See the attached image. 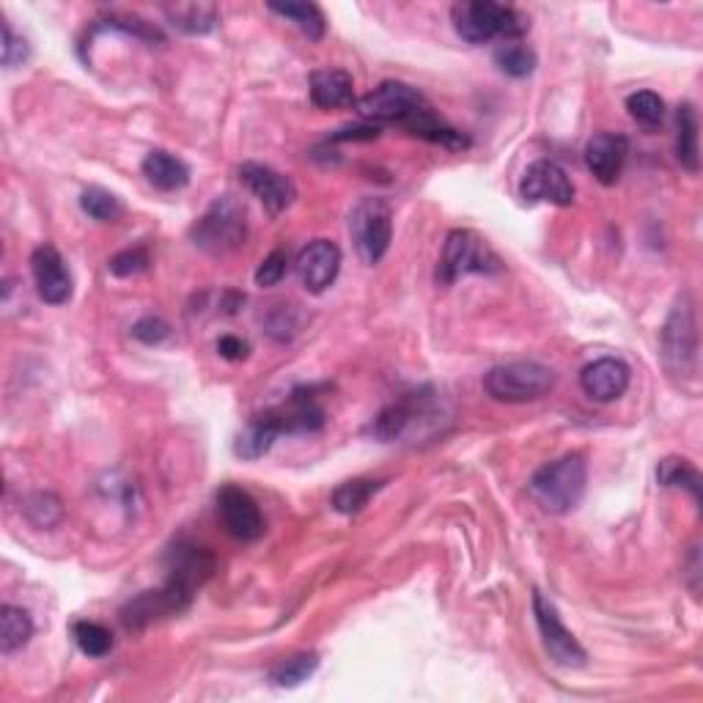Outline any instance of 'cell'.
<instances>
[{"label":"cell","instance_id":"1","mask_svg":"<svg viewBox=\"0 0 703 703\" xmlns=\"http://www.w3.org/2000/svg\"><path fill=\"white\" fill-rule=\"evenodd\" d=\"M166 585L157 591L135 596L130 605L121 611V621L130 630H143L151 621L166 618V615L181 613L190 607L196 591L212 577L215 555L209 549L196 547V544H176L171 549V570H168Z\"/></svg>","mask_w":703,"mask_h":703},{"label":"cell","instance_id":"2","mask_svg":"<svg viewBox=\"0 0 703 703\" xmlns=\"http://www.w3.org/2000/svg\"><path fill=\"white\" fill-rule=\"evenodd\" d=\"M456 33L471 44H486L492 39L519 42L531 31V20L514 6L492 3V0H467L450 9Z\"/></svg>","mask_w":703,"mask_h":703},{"label":"cell","instance_id":"3","mask_svg":"<svg viewBox=\"0 0 703 703\" xmlns=\"http://www.w3.org/2000/svg\"><path fill=\"white\" fill-rule=\"evenodd\" d=\"M588 486V465L583 454H566L533 473L531 489L533 501L549 514H570L583 503Z\"/></svg>","mask_w":703,"mask_h":703},{"label":"cell","instance_id":"4","mask_svg":"<svg viewBox=\"0 0 703 703\" xmlns=\"http://www.w3.org/2000/svg\"><path fill=\"white\" fill-rule=\"evenodd\" d=\"M662 357L673 377H695L699 372V321L687 291L673 303L662 327Z\"/></svg>","mask_w":703,"mask_h":703},{"label":"cell","instance_id":"5","mask_svg":"<svg viewBox=\"0 0 703 703\" xmlns=\"http://www.w3.org/2000/svg\"><path fill=\"white\" fill-rule=\"evenodd\" d=\"M555 372L536 360H517L495 366L484 377V390L495 402L525 404L547 396L555 388Z\"/></svg>","mask_w":703,"mask_h":703},{"label":"cell","instance_id":"6","mask_svg":"<svg viewBox=\"0 0 703 703\" xmlns=\"http://www.w3.org/2000/svg\"><path fill=\"white\" fill-rule=\"evenodd\" d=\"M349 234L363 264L374 267L385 259L394 239V209L385 198H363L349 212Z\"/></svg>","mask_w":703,"mask_h":703},{"label":"cell","instance_id":"7","mask_svg":"<svg viewBox=\"0 0 703 703\" xmlns=\"http://www.w3.org/2000/svg\"><path fill=\"white\" fill-rule=\"evenodd\" d=\"M248 237L245 209L231 196H222L204 212V218L190 228V239L204 254L226 256L237 250Z\"/></svg>","mask_w":703,"mask_h":703},{"label":"cell","instance_id":"8","mask_svg":"<svg viewBox=\"0 0 703 703\" xmlns=\"http://www.w3.org/2000/svg\"><path fill=\"white\" fill-rule=\"evenodd\" d=\"M497 269H501V259L486 245V239L478 237L476 231H467V228H456L445 239L443 259L437 264V284L450 286L462 275L497 273Z\"/></svg>","mask_w":703,"mask_h":703},{"label":"cell","instance_id":"9","mask_svg":"<svg viewBox=\"0 0 703 703\" xmlns=\"http://www.w3.org/2000/svg\"><path fill=\"white\" fill-rule=\"evenodd\" d=\"M355 108L360 119L366 121H398V125H407L418 110L429 108V102H426V97L418 88L398 83V80H385L372 93L357 99Z\"/></svg>","mask_w":703,"mask_h":703},{"label":"cell","instance_id":"10","mask_svg":"<svg viewBox=\"0 0 703 703\" xmlns=\"http://www.w3.org/2000/svg\"><path fill=\"white\" fill-rule=\"evenodd\" d=\"M429 418H437L435 396H432L429 390H426V394H413L409 398H404V402L385 407L383 413L374 418L372 435L383 439V443H394V439L413 437L415 429Z\"/></svg>","mask_w":703,"mask_h":703},{"label":"cell","instance_id":"11","mask_svg":"<svg viewBox=\"0 0 703 703\" xmlns=\"http://www.w3.org/2000/svg\"><path fill=\"white\" fill-rule=\"evenodd\" d=\"M533 615H536L538 632H542V643H544V648H547L549 657H553V662H558L561 667H583L585 660H588V654H585V648L580 646L577 637L566 630L553 602L544 600L538 591L533 594Z\"/></svg>","mask_w":703,"mask_h":703},{"label":"cell","instance_id":"12","mask_svg":"<svg viewBox=\"0 0 703 703\" xmlns=\"http://www.w3.org/2000/svg\"><path fill=\"white\" fill-rule=\"evenodd\" d=\"M519 198L525 204H555V207H572L574 185L570 174L553 160H536L527 166L519 179Z\"/></svg>","mask_w":703,"mask_h":703},{"label":"cell","instance_id":"13","mask_svg":"<svg viewBox=\"0 0 703 703\" xmlns=\"http://www.w3.org/2000/svg\"><path fill=\"white\" fill-rule=\"evenodd\" d=\"M218 514L226 525V531L231 533L239 542H259L267 531V523L261 517L259 503L254 501L248 489L242 486L226 484L218 492Z\"/></svg>","mask_w":703,"mask_h":703},{"label":"cell","instance_id":"14","mask_svg":"<svg viewBox=\"0 0 703 703\" xmlns=\"http://www.w3.org/2000/svg\"><path fill=\"white\" fill-rule=\"evenodd\" d=\"M33 284L47 306H67L72 300V273L52 245H39L31 256Z\"/></svg>","mask_w":703,"mask_h":703},{"label":"cell","instance_id":"15","mask_svg":"<svg viewBox=\"0 0 703 703\" xmlns=\"http://www.w3.org/2000/svg\"><path fill=\"white\" fill-rule=\"evenodd\" d=\"M297 278L306 286L310 295H321L336 284L341 273V250L330 239H314L297 256Z\"/></svg>","mask_w":703,"mask_h":703},{"label":"cell","instance_id":"16","mask_svg":"<svg viewBox=\"0 0 703 703\" xmlns=\"http://www.w3.org/2000/svg\"><path fill=\"white\" fill-rule=\"evenodd\" d=\"M239 176L248 185V190L264 204L269 215H280L295 204L297 187L289 176L278 174L275 168L259 166V162H245L239 168Z\"/></svg>","mask_w":703,"mask_h":703},{"label":"cell","instance_id":"17","mask_svg":"<svg viewBox=\"0 0 703 703\" xmlns=\"http://www.w3.org/2000/svg\"><path fill=\"white\" fill-rule=\"evenodd\" d=\"M630 379L632 372L624 360H618V357H600V360L588 363V366L583 368V374H580V388H583L585 396L594 398V402L607 404L626 394Z\"/></svg>","mask_w":703,"mask_h":703},{"label":"cell","instance_id":"18","mask_svg":"<svg viewBox=\"0 0 703 703\" xmlns=\"http://www.w3.org/2000/svg\"><path fill=\"white\" fill-rule=\"evenodd\" d=\"M626 155H630V140L624 135L600 132L585 143V166L605 187H613L618 181Z\"/></svg>","mask_w":703,"mask_h":703},{"label":"cell","instance_id":"19","mask_svg":"<svg viewBox=\"0 0 703 703\" xmlns=\"http://www.w3.org/2000/svg\"><path fill=\"white\" fill-rule=\"evenodd\" d=\"M310 102L321 110L347 108L355 102V83L344 69H319L310 75Z\"/></svg>","mask_w":703,"mask_h":703},{"label":"cell","instance_id":"20","mask_svg":"<svg viewBox=\"0 0 703 703\" xmlns=\"http://www.w3.org/2000/svg\"><path fill=\"white\" fill-rule=\"evenodd\" d=\"M140 168H143V176L149 179V185L162 192H176L181 190V187H187V181H190V168H187V162L179 160V157L166 149L149 151Z\"/></svg>","mask_w":703,"mask_h":703},{"label":"cell","instance_id":"21","mask_svg":"<svg viewBox=\"0 0 703 703\" xmlns=\"http://www.w3.org/2000/svg\"><path fill=\"white\" fill-rule=\"evenodd\" d=\"M168 22L176 31L187 33V37H204V33H212L218 28L220 11L215 3H176L166 6Z\"/></svg>","mask_w":703,"mask_h":703},{"label":"cell","instance_id":"22","mask_svg":"<svg viewBox=\"0 0 703 703\" xmlns=\"http://www.w3.org/2000/svg\"><path fill=\"white\" fill-rule=\"evenodd\" d=\"M280 435H284V432H280V424L267 409V413L259 415V418L250 420L248 429L237 437V448L234 450H237V456H242V459L256 462V459H261L269 448H273L275 439H278Z\"/></svg>","mask_w":703,"mask_h":703},{"label":"cell","instance_id":"23","mask_svg":"<svg viewBox=\"0 0 703 703\" xmlns=\"http://www.w3.org/2000/svg\"><path fill=\"white\" fill-rule=\"evenodd\" d=\"M676 160L684 171L699 174L701 168V146H699V113L690 102L676 110Z\"/></svg>","mask_w":703,"mask_h":703},{"label":"cell","instance_id":"24","mask_svg":"<svg viewBox=\"0 0 703 703\" xmlns=\"http://www.w3.org/2000/svg\"><path fill=\"white\" fill-rule=\"evenodd\" d=\"M33 637V621L28 611L17 605L0 607V652L14 654L28 646Z\"/></svg>","mask_w":703,"mask_h":703},{"label":"cell","instance_id":"25","mask_svg":"<svg viewBox=\"0 0 703 703\" xmlns=\"http://www.w3.org/2000/svg\"><path fill=\"white\" fill-rule=\"evenodd\" d=\"M267 9L273 11V14L284 17V20L295 22V26L300 28L308 39H314V42H319V39L325 37L327 22L316 3H267Z\"/></svg>","mask_w":703,"mask_h":703},{"label":"cell","instance_id":"26","mask_svg":"<svg viewBox=\"0 0 703 703\" xmlns=\"http://www.w3.org/2000/svg\"><path fill=\"white\" fill-rule=\"evenodd\" d=\"M657 482L662 486H671V489H687L690 495L695 497V503H701V497H703L701 473L695 471L687 459H682V456H667V459L660 462Z\"/></svg>","mask_w":703,"mask_h":703},{"label":"cell","instance_id":"27","mask_svg":"<svg viewBox=\"0 0 703 703\" xmlns=\"http://www.w3.org/2000/svg\"><path fill=\"white\" fill-rule=\"evenodd\" d=\"M379 489H383V482H374V478H352V482H344L336 492H333V508H336L338 514L363 512Z\"/></svg>","mask_w":703,"mask_h":703},{"label":"cell","instance_id":"28","mask_svg":"<svg viewBox=\"0 0 703 703\" xmlns=\"http://www.w3.org/2000/svg\"><path fill=\"white\" fill-rule=\"evenodd\" d=\"M495 63L501 67V72L508 75V78L519 80L536 72L538 58H536V52L523 42H503L495 50Z\"/></svg>","mask_w":703,"mask_h":703},{"label":"cell","instance_id":"29","mask_svg":"<svg viewBox=\"0 0 703 703\" xmlns=\"http://www.w3.org/2000/svg\"><path fill=\"white\" fill-rule=\"evenodd\" d=\"M72 635L75 643L80 646V652L88 654V657L99 660V657H108L113 652V632L108 626L97 624V621H78L72 626Z\"/></svg>","mask_w":703,"mask_h":703},{"label":"cell","instance_id":"30","mask_svg":"<svg viewBox=\"0 0 703 703\" xmlns=\"http://www.w3.org/2000/svg\"><path fill=\"white\" fill-rule=\"evenodd\" d=\"M80 209L88 215V218L99 220V222H113L125 215V204L119 201V196H113L105 187H88L80 196Z\"/></svg>","mask_w":703,"mask_h":703},{"label":"cell","instance_id":"31","mask_svg":"<svg viewBox=\"0 0 703 703\" xmlns=\"http://www.w3.org/2000/svg\"><path fill=\"white\" fill-rule=\"evenodd\" d=\"M319 667V657L316 654H297V657H289L269 671V682H275L278 687H297V684L308 682L310 676Z\"/></svg>","mask_w":703,"mask_h":703},{"label":"cell","instance_id":"32","mask_svg":"<svg viewBox=\"0 0 703 703\" xmlns=\"http://www.w3.org/2000/svg\"><path fill=\"white\" fill-rule=\"evenodd\" d=\"M626 110H630L632 121H637L646 130H657V127H662V119H665V102L654 91L630 93L626 97Z\"/></svg>","mask_w":703,"mask_h":703},{"label":"cell","instance_id":"33","mask_svg":"<svg viewBox=\"0 0 703 703\" xmlns=\"http://www.w3.org/2000/svg\"><path fill=\"white\" fill-rule=\"evenodd\" d=\"M26 514L33 525L52 527L58 519H61L63 508L56 495H50V492H37V495H31L26 501Z\"/></svg>","mask_w":703,"mask_h":703},{"label":"cell","instance_id":"34","mask_svg":"<svg viewBox=\"0 0 703 703\" xmlns=\"http://www.w3.org/2000/svg\"><path fill=\"white\" fill-rule=\"evenodd\" d=\"M31 58V44L11 31L9 20H3V42H0V61L6 69H14Z\"/></svg>","mask_w":703,"mask_h":703},{"label":"cell","instance_id":"35","mask_svg":"<svg viewBox=\"0 0 703 703\" xmlns=\"http://www.w3.org/2000/svg\"><path fill=\"white\" fill-rule=\"evenodd\" d=\"M132 336L140 344H146V347H157L166 338H171V325L166 319H160V316H143V319H138L132 325Z\"/></svg>","mask_w":703,"mask_h":703},{"label":"cell","instance_id":"36","mask_svg":"<svg viewBox=\"0 0 703 703\" xmlns=\"http://www.w3.org/2000/svg\"><path fill=\"white\" fill-rule=\"evenodd\" d=\"M286 267H289V256H286V250H273V254L259 264V269H256V286H261V289L278 286L280 280L286 278Z\"/></svg>","mask_w":703,"mask_h":703},{"label":"cell","instance_id":"37","mask_svg":"<svg viewBox=\"0 0 703 703\" xmlns=\"http://www.w3.org/2000/svg\"><path fill=\"white\" fill-rule=\"evenodd\" d=\"M149 267V254L143 248H132V250H121L110 259L108 269L116 275V278H130V275L143 273Z\"/></svg>","mask_w":703,"mask_h":703},{"label":"cell","instance_id":"38","mask_svg":"<svg viewBox=\"0 0 703 703\" xmlns=\"http://www.w3.org/2000/svg\"><path fill=\"white\" fill-rule=\"evenodd\" d=\"M218 352H220V357H226V360H245L250 347H248V341H242V338L222 336L218 341Z\"/></svg>","mask_w":703,"mask_h":703},{"label":"cell","instance_id":"39","mask_svg":"<svg viewBox=\"0 0 703 703\" xmlns=\"http://www.w3.org/2000/svg\"><path fill=\"white\" fill-rule=\"evenodd\" d=\"M374 138H379V127H372V125L347 127V130H338L336 135H330V140H374Z\"/></svg>","mask_w":703,"mask_h":703}]
</instances>
